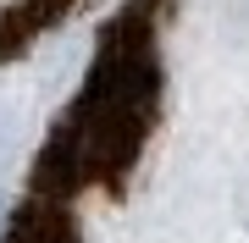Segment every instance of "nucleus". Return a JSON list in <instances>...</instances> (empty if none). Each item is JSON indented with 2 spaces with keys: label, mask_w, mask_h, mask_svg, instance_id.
I'll list each match as a JSON object with an SVG mask.
<instances>
[{
  "label": "nucleus",
  "mask_w": 249,
  "mask_h": 243,
  "mask_svg": "<svg viewBox=\"0 0 249 243\" xmlns=\"http://www.w3.org/2000/svg\"><path fill=\"white\" fill-rule=\"evenodd\" d=\"M0 227H6V199H0Z\"/></svg>",
  "instance_id": "f257e3e1"
}]
</instances>
